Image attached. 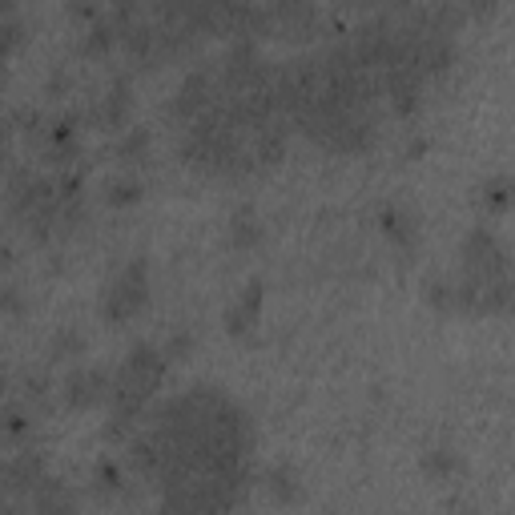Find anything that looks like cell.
I'll list each match as a JSON object with an SVG mask.
<instances>
[{
  "label": "cell",
  "mask_w": 515,
  "mask_h": 515,
  "mask_svg": "<svg viewBox=\"0 0 515 515\" xmlns=\"http://www.w3.org/2000/svg\"><path fill=\"white\" fill-rule=\"evenodd\" d=\"M149 302V262L133 258L129 266H121V274L109 282L105 298H101V314L113 326H125L141 314V306Z\"/></svg>",
  "instance_id": "1"
},
{
  "label": "cell",
  "mask_w": 515,
  "mask_h": 515,
  "mask_svg": "<svg viewBox=\"0 0 515 515\" xmlns=\"http://www.w3.org/2000/svg\"><path fill=\"white\" fill-rule=\"evenodd\" d=\"M463 266H467V278H479V282L507 274V246L495 238L491 226H471L463 242Z\"/></svg>",
  "instance_id": "2"
},
{
  "label": "cell",
  "mask_w": 515,
  "mask_h": 515,
  "mask_svg": "<svg viewBox=\"0 0 515 515\" xmlns=\"http://www.w3.org/2000/svg\"><path fill=\"white\" fill-rule=\"evenodd\" d=\"M109 387H113L109 371L77 367V371H69V375H65V383H61V399H65V407H73V411H93L97 403H105V399H109Z\"/></svg>",
  "instance_id": "3"
},
{
  "label": "cell",
  "mask_w": 515,
  "mask_h": 515,
  "mask_svg": "<svg viewBox=\"0 0 515 515\" xmlns=\"http://www.w3.org/2000/svg\"><path fill=\"white\" fill-rule=\"evenodd\" d=\"M262 298H266V286L254 278V282H246V290L230 302V310H226V334L230 338H246L254 326H258V314H262Z\"/></svg>",
  "instance_id": "4"
},
{
  "label": "cell",
  "mask_w": 515,
  "mask_h": 515,
  "mask_svg": "<svg viewBox=\"0 0 515 515\" xmlns=\"http://www.w3.org/2000/svg\"><path fill=\"white\" fill-rule=\"evenodd\" d=\"M206 105H210V77L206 73H190L178 85V93H174V113L186 117V121H194V117L206 113Z\"/></svg>",
  "instance_id": "5"
},
{
  "label": "cell",
  "mask_w": 515,
  "mask_h": 515,
  "mask_svg": "<svg viewBox=\"0 0 515 515\" xmlns=\"http://www.w3.org/2000/svg\"><path fill=\"white\" fill-rule=\"evenodd\" d=\"M379 230H383V238L395 242L399 250H411V246L419 242V222H415V214H407V210H399V206H383V210H379Z\"/></svg>",
  "instance_id": "6"
},
{
  "label": "cell",
  "mask_w": 515,
  "mask_h": 515,
  "mask_svg": "<svg viewBox=\"0 0 515 515\" xmlns=\"http://www.w3.org/2000/svg\"><path fill=\"white\" fill-rule=\"evenodd\" d=\"M419 467H423V475H427L431 483H451V479L463 475V455H459L451 443H439V447L423 451Z\"/></svg>",
  "instance_id": "7"
},
{
  "label": "cell",
  "mask_w": 515,
  "mask_h": 515,
  "mask_svg": "<svg viewBox=\"0 0 515 515\" xmlns=\"http://www.w3.org/2000/svg\"><path fill=\"white\" fill-rule=\"evenodd\" d=\"M226 242H230L234 250H254V246L262 242V218H258L254 206H238V210L230 214V222H226Z\"/></svg>",
  "instance_id": "8"
},
{
  "label": "cell",
  "mask_w": 515,
  "mask_h": 515,
  "mask_svg": "<svg viewBox=\"0 0 515 515\" xmlns=\"http://www.w3.org/2000/svg\"><path fill=\"white\" fill-rule=\"evenodd\" d=\"M129 109H133V89H129V81H113L109 93L101 97L97 121L109 125V129H121V125L129 121Z\"/></svg>",
  "instance_id": "9"
},
{
  "label": "cell",
  "mask_w": 515,
  "mask_h": 515,
  "mask_svg": "<svg viewBox=\"0 0 515 515\" xmlns=\"http://www.w3.org/2000/svg\"><path fill=\"white\" fill-rule=\"evenodd\" d=\"M266 491L278 499V503H298L302 495V483H298V471L290 463H278L266 471Z\"/></svg>",
  "instance_id": "10"
},
{
  "label": "cell",
  "mask_w": 515,
  "mask_h": 515,
  "mask_svg": "<svg viewBox=\"0 0 515 515\" xmlns=\"http://www.w3.org/2000/svg\"><path fill=\"white\" fill-rule=\"evenodd\" d=\"M423 298L439 314H459V282H451V278H431L427 290H423Z\"/></svg>",
  "instance_id": "11"
},
{
  "label": "cell",
  "mask_w": 515,
  "mask_h": 515,
  "mask_svg": "<svg viewBox=\"0 0 515 515\" xmlns=\"http://www.w3.org/2000/svg\"><path fill=\"white\" fill-rule=\"evenodd\" d=\"M145 198V186H141V178H113L109 186H105V206H113V210H125V206H137Z\"/></svg>",
  "instance_id": "12"
},
{
  "label": "cell",
  "mask_w": 515,
  "mask_h": 515,
  "mask_svg": "<svg viewBox=\"0 0 515 515\" xmlns=\"http://www.w3.org/2000/svg\"><path fill=\"white\" fill-rule=\"evenodd\" d=\"M479 202H483V210L503 214L507 202H511V178H507V174H491V178L479 186Z\"/></svg>",
  "instance_id": "13"
},
{
  "label": "cell",
  "mask_w": 515,
  "mask_h": 515,
  "mask_svg": "<svg viewBox=\"0 0 515 515\" xmlns=\"http://www.w3.org/2000/svg\"><path fill=\"white\" fill-rule=\"evenodd\" d=\"M145 153H149V129L133 125V129L121 137V145H117V157H121V161H145Z\"/></svg>",
  "instance_id": "14"
},
{
  "label": "cell",
  "mask_w": 515,
  "mask_h": 515,
  "mask_svg": "<svg viewBox=\"0 0 515 515\" xmlns=\"http://www.w3.org/2000/svg\"><path fill=\"white\" fill-rule=\"evenodd\" d=\"M25 45V21L21 17H5L0 21V61L13 57Z\"/></svg>",
  "instance_id": "15"
},
{
  "label": "cell",
  "mask_w": 515,
  "mask_h": 515,
  "mask_svg": "<svg viewBox=\"0 0 515 515\" xmlns=\"http://www.w3.org/2000/svg\"><path fill=\"white\" fill-rule=\"evenodd\" d=\"M53 355H57V359H77V355H85V334L73 330V326L57 330V334H53Z\"/></svg>",
  "instance_id": "16"
},
{
  "label": "cell",
  "mask_w": 515,
  "mask_h": 515,
  "mask_svg": "<svg viewBox=\"0 0 515 515\" xmlns=\"http://www.w3.org/2000/svg\"><path fill=\"white\" fill-rule=\"evenodd\" d=\"M117 41V33L109 29V25H97L93 21V29H89V37H85V53L93 57V53H109V45Z\"/></svg>",
  "instance_id": "17"
},
{
  "label": "cell",
  "mask_w": 515,
  "mask_h": 515,
  "mask_svg": "<svg viewBox=\"0 0 515 515\" xmlns=\"http://www.w3.org/2000/svg\"><path fill=\"white\" fill-rule=\"evenodd\" d=\"M25 294L17 286H0V314H9V318H25Z\"/></svg>",
  "instance_id": "18"
},
{
  "label": "cell",
  "mask_w": 515,
  "mask_h": 515,
  "mask_svg": "<svg viewBox=\"0 0 515 515\" xmlns=\"http://www.w3.org/2000/svg\"><path fill=\"white\" fill-rule=\"evenodd\" d=\"M463 13L475 21H491L499 13V0H463Z\"/></svg>",
  "instance_id": "19"
},
{
  "label": "cell",
  "mask_w": 515,
  "mask_h": 515,
  "mask_svg": "<svg viewBox=\"0 0 515 515\" xmlns=\"http://www.w3.org/2000/svg\"><path fill=\"white\" fill-rule=\"evenodd\" d=\"M190 347H194V338H190V334H174V338H169L161 351H165V359H182Z\"/></svg>",
  "instance_id": "20"
},
{
  "label": "cell",
  "mask_w": 515,
  "mask_h": 515,
  "mask_svg": "<svg viewBox=\"0 0 515 515\" xmlns=\"http://www.w3.org/2000/svg\"><path fill=\"white\" fill-rule=\"evenodd\" d=\"M9 137H13V125L0 121V157H5V149H9Z\"/></svg>",
  "instance_id": "21"
},
{
  "label": "cell",
  "mask_w": 515,
  "mask_h": 515,
  "mask_svg": "<svg viewBox=\"0 0 515 515\" xmlns=\"http://www.w3.org/2000/svg\"><path fill=\"white\" fill-rule=\"evenodd\" d=\"M5 85H9V69H5V61H0V93H5Z\"/></svg>",
  "instance_id": "22"
},
{
  "label": "cell",
  "mask_w": 515,
  "mask_h": 515,
  "mask_svg": "<svg viewBox=\"0 0 515 515\" xmlns=\"http://www.w3.org/2000/svg\"><path fill=\"white\" fill-rule=\"evenodd\" d=\"M13 5H17V0H0V9H5V13H9V9H13Z\"/></svg>",
  "instance_id": "23"
}]
</instances>
